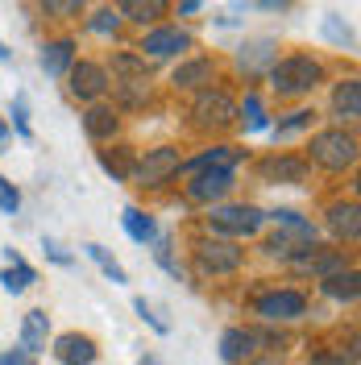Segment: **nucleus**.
<instances>
[{
  "label": "nucleus",
  "instance_id": "f257e3e1",
  "mask_svg": "<svg viewBox=\"0 0 361 365\" xmlns=\"http://www.w3.org/2000/svg\"><path fill=\"white\" fill-rule=\"evenodd\" d=\"M266 75H270V88L278 96H307V91L320 88L324 67L312 54H287V58H274V67Z\"/></svg>",
  "mask_w": 361,
  "mask_h": 365
},
{
  "label": "nucleus",
  "instance_id": "f03ea898",
  "mask_svg": "<svg viewBox=\"0 0 361 365\" xmlns=\"http://www.w3.org/2000/svg\"><path fill=\"white\" fill-rule=\"evenodd\" d=\"M266 225V212L253 204H220L208 207V228L225 241H241V237H253L258 228Z\"/></svg>",
  "mask_w": 361,
  "mask_h": 365
},
{
  "label": "nucleus",
  "instance_id": "7ed1b4c3",
  "mask_svg": "<svg viewBox=\"0 0 361 365\" xmlns=\"http://www.w3.org/2000/svg\"><path fill=\"white\" fill-rule=\"evenodd\" d=\"M312 162L324 170H349L357 162V137L345 129H324L312 137Z\"/></svg>",
  "mask_w": 361,
  "mask_h": 365
},
{
  "label": "nucleus",
  "instance_id": "20e7f679",
  "mask_svg": "<svg viewBox=\"0 0 361 365\" xmlns=\"http://www.w3.org/2000/svg\"><path fill=\"white\" fill-rule=\"evenodd\" d=\"M241 257L245 253L237 250V241L212 237V241H200L195 245V270L200 274H237L241 270Z\"/></svg>",
  "mask_w": 361,
  "mask_h": 365
},
{
  "label": "nucleus",
  "instance_id": "39448f33",
  "mask_svg": "<svg viewBox=\"0 0 361 365\" xmlns=\"http://www.w3.org/2000/svg\"><path fill=\"white\" fill-rule=\"evenodd\" d=\"M191 116H195V125H200V129H228V125L237 120V104L228 100V91L203 88L200 96H195V108H191Z\"/></svg>",
  "mask_w": 361,
  "mask_h": 365
},
{
  "label": "nucleus",
  "instance_id": "423d86ee",
  "mask_svg": "<svg viewBox=\"0 0 361 365\" xmlns=\"http://www.w3.org/2000/svg\"><path fill=\"white\" fill-rule=\"evenodd\" d=\"M67 79H71V83H67L71 96H75V100H83V104H96V100H100L104 91L113 88L108 71L100 67V63H88V58H83V63H71Z\"/></svg>",
  "mask_w": 361,
  "mask_h": 365
},
{
  "label": "nucleus",
  "instance_id": "0eeeda50",
  "mask_svg": "<svg viewBox=\"0 0 361 365\" xmlns=\"http://www.w3.org/2000/svg\"><path fill=\"white\" fill-rule=\"evenodd\" d=\"M179 166H183L179 150H175V145H158V150H150L146 158H137L133 179L141 182V187H162L171 175H179Z\"/></svg>",
  "mask_w": 361,
  "mask_h": 365
},
{
  "label": "nucleus",
  "instance_id": "6e6552de",
  "mask_svg": "<svg viewBox=\"0 0 361 365\" xmlns=\"http://www.w3.org/2000/svg\"><path fill=\"white\" fill-rule=\"evenodd\" d=\"M137 50H141V58H175L183 50H191V34L179 29V25H158L141 38Z\"/></svg>",
  "mask_w": 361,
  "mask_h": 365
},
{
  "label": "nucleus",
  "instance_id": "1a4fd4ad",
  "mask_svg": "<svg viewBox=\"0 0 361 365\" xmlns=\"http://www.w3.org/2000/svg\"><path fill=\"white\" fill-rule=\"evenodd\" d=\"M258 316L266 324H291V319L307 316V299L299 291H270V295L258 299Z\"/></svg>",
  "mask_w": 361,
  "mask_h": 365
},
{
  "label": "nucleus",
  "instance_id": "9d476101",
  "mask_svg": "<svg viewBox=\"0 0 361 365\" xmlns=\"http://www.w3.org/2000/svg\"><path fill=\"white\" fill-rule=\"evenodd\" d=\"M228 191H233V166H208V170H200L187 182V200H195V204L225 200Z\"/></svg>",
  "mask_w": 361,
  "mask_h": 365
},
{
  "label": "nucleus",
  "instance_id": "9b49d317",
  "mask_svg": "<svg viewBox=\"0 0 361 365\" xmlns=\"http://www.w3.org/2000/svg\"><path fill=\"white\" fill-rule=\"evenodd\" d=\"M291 262H295V270H307V274H316V278H328V274L345 270V253L340 250H320V245H303Z\"/></svg>",
  "mask_w": 361,
  "mask_h": 365
},
{
  "label": "nucleus",
  "instance_id": "f8f14e48",
  "mask_svg": "<svg viewBox=\"0 0 361 365\" xmlns=\"http://www.w3.org/2000/svg\"><path fill=\"white\" fill-rule=\"evenodd\" d=\"M274 38H253V42H245L241 50H237V67L245 71V75H266V71L274 67Z\"/></svg>",
  "mask_w": 361,
  "mask_h": 365
},
{
  "label": "nucleus",
  "instance_id": "ddd939ff",
  "mask_svg": "<svg viewBox=\"0 0 361 365\" xmlns=\"http://www.w3.org/2000/svg\"><path fill=\"white\" fill-rule=\"evenodd\" d=\"M328 232L337 241H357L361 237V207L357 200H340V204L328 207Z\"/></svg>",
  "mask_w": 361,
  "mask_h": 365
},
{
  "label": "nucleus",
  "instance_id": "4468645a",
  "mask_svg": "<svg viewBox=\"0 0 361 365\" xmlns=\"http://www.w3.org/2000/svg\"><path fill=\"white\" fill-rule=\"evenodd\" d=\"M75 63V38H54V42L42 46V54H38V67L50 75V79H63Z\"/></svg>",
  "mask_w": 361,
  "mask_h": 365
},
{
  "label": "nucleus",
  "instance_id": "2eb2a0df",
  "mask_svg": "<svg viewBox=\"0 0 361 365\" xmlns=\"http://www.w3.org/2000/svg\"><path fill=\"white\" fill-rule=\"evenodd\" d=\"M54 357L63 365H91L96 361V341L83 336V332H63L54 341Z\"/></svg>",
  "mask_w": 361,
  "mask_h": 365
},
{
  "label": "nucleus",
  "instance_id": "dca6fc26",
  "mask_svg": "<svg viewBox=\"0 0 361 365\" xmlns=\"http://www.w3.org/2000/svg\"><path fill=\"white\" fill-rule=\"evenodd\" d=\"M212 79H216V63L212 58H191V63L175 67V75H171V83L179 91H203Z\"/></svg>",
  "mask_w": 361,
  "mask_h": 365
},
{
  "label": "nucleus",
  "instance_id": "f3484780",
  "mask_svg": "<svg viewBox=\"0 0 361 365\" xmlns=\"http://www.w3.org/2000/svg\"><path fill=\"white\" fill-rule=\"evenodd\" d=\"M171 9V0H121L116 4V17L133 25H158Z\"/></svg>",
  "mask_w": 361,
  "mask_h": 365
},
{
  "label": "nucleus",
  "instance_id": "a211bd4d",
  "mask_svg": "<svg viewBox=\"0 0 361 365\" xmlns=\"http://www.w3.org/2000/svg\"><path fill=\"white\" fill-rule=\"evenodd\" d=\"M116 129H121V116H116V108H108V104H91L88 113H83V133H88L91 141H113Z\"/></svg>",
  "mask_w": 361,
  "mask_h": 365
},
{
  "label": "nucleus",
  "instance_id": "6ab92c4d",
  "mask_svg": "<svg viewBox=\"0 0 361 365\" xmlns=\"http://www.w3.org/2000/svg\"><path fill=\"white\" fill-rule=\"evenodd\" d=\"M262 179L266 182H303L307 179V162L291 158V154H274L262 162Z\"/></svg>",
  "mask_w": 361,
  "mask_h": 365
},
{
  "label": "nucleus",
  "instance_id": "aec40b11",
  "mask_svg": "<svg viewBox=\"0 0 361 365\" xmlns=\"http://www.w3.org/2000/svg\"><path fill=\"white\" fill-rule=\"evenodd\" d=\"M320 287H324V295L337 299V303H357V295H361V274L353 270V266H345V270L320 278Z\"/></svg>",
  "mask_w": 361,
  "mask_h": 365
},
{
  "label": "nucleus",
  "instance_id": "412c9836",
  "mask_svg": "<svg viewBox=\"0 0 361 365\" xmlns=\"http://www.w3.org/2000/svg\"><path fill=\"white\" fill-rule=\"evenodd\" d=\"M332 113L340 116V120H357L361 116V79H340L337 91H332Z\"/></svg>",
  "mask_w": 361,
  "mask_h": 365
},
{
  "label": "nucleus",
  "instance_id": "4be33fe9",
  "mask_svg": "<svg viewBox=\"0 0 361 365\" xmlns=\"http://www.w3.org/2000/svg\"><path fill=\"white\" fill-rule=\"evenodd\" d=\"M46 336H50V316L38 312V307L25 312V319H21V353H42Z\"/></svg>",
  "mask_w": 361,
  "mask_h": 365
},
{
  "label": "nucleus",
  "instance_id": "5701e85b",
  "mask_svg": "<svg viewBox=\"0 0 361 365\" xmlns=\"http://www.w3.org/2000/svg\"><path fill=\"white\" fill-rule=\"evenodd\" d=\"M121 225H125V232L133 237L137 245H154L158 241V225H154V216H146L141 207H125V216H121Z\"/></svg>",
  "mask_w": 361,
  "mask_h": 365
},
{
  "label": "nucleus",
  "instance_id": "b1692460",
  "mask_svg": "<svg viewBox=\"0 0 361 365\" xmlns=\"http://www.w3.org/2000/svg\"><path fill=\"white\" fill-rule=\"evenodd\" d=\"M253 344H258V336L253 332H245V328H228L225 336H220V361H245L249 353H253Z\"/></svg>",
  "mask_w": 361,
  "mask_h": 365
},
{
  "label": "nucleus",
  "instance_id": "393cba45",
  "mask_svg": "<svg viewBox=\"0 0 361 365\" xmlns=\"http://www.w3.org/2000/svg\"><path fill=\"white\" fill-rule=\"evenodd\" d=\"M100 166H104L116 182H129L133 179V170H137V158H133V150H116V154L100 150Z\"/></svg>",
  "mask_w": 361,
  "mask_h": 365
},
{
  "label": "nucleus",
  "instance_id": "a878e982",
  "mask_svg": "<svg viewBox=\"0 0 361 365\" xmlns=\"http://www.w3.org/2000/svg\"><path fill=\"white\" fill-rule=\"evenodd\" d=\"M83 250H88V257L96 262V266H100V270H104V278H108V282H116V287H125V282H129L125 266H121L113 253L104 250V245H96V241H91V245H83Z\"/></svg>",
  "mask_w": 361,
  "mask_h": 365
},
{
  "label": "nucleus",
  "instance_id": "bb28decb",
  "mask_svg": "<svg viewBox=\"0 0 361 365\" xmlns=\"http://www.w3.org/2000/svg\"><path fill=\"white\" fill-rule=\"evenodd\" d=\"M299 245H316V241H303V237H295V232H274L270 241L262 245V250L270 253V257H283V262H291L295 253H299Z\"/></svg>",
  "mask_w": 361,
  "mask_h": 365
},
{
  "label": "nucleus",
  "instance_id": "cd10ccee",
  "mask_svg": "<svg viewBox=\"0 0 361 365\" xmlns=\"http://www.w3.org/2000/svg\"><path fill=\"white\" fill-rule=\"evenodd\" d=\"M113 71L121 75V79H146V75H150L146 58H141V54H133V50H121V54H113Z\"/></svg>",
  "mask_w": 361,
  "mask_h": 365
},
{
  "label": "nucleus",
  "instance_id": "c85d7f7f",
  "mask_svg": "<svg viewBox=\"0 0 361 365\" xmlns=\"http://www.w3.org/2000/svg\"><path fill=\"white\" fill-rule=\"evenodd\" d=\"M29 282H38V274H34V266H9V270L0 274V287L9 291V295H21V291H29Z\"/></svg>",
  "mask_w": 361,
  "mask_h": 365
},
{
  "label": "nucleus",
  "instance_id": "c756f323",
  "mask_svg": "<svg viewBox=\"0 0 361 365\" xmlns=\"http://www.w3.org/2000/svg\"><path fill=\"white\" fill-rule=\"evenodd\" d=\"M237 116L245 120L249 133H262V129H270V116H266V108H262V100H258V96H245V104L237 108Z\"/></svg>",
  "mask_w": 361,
  "mask_h": 365
},
{
  "label": "nucleus",
  "instance_id": "7c9ffc66",
  "mask_svg": "<svg viewBox=\"0 0 361 365\" xmlns=\"http://www.w3.org/2000/svg\"><path fill=\"white\" fill-rule=\"evenodd\" d=\"M324 38H328L332 46H340V50H345V46H349V50L357 46V38H353V29H349V25L340 21L337 13H328V17H324Z\"/></svg>",
  "mask_w": 361,
  "mask_h": 365
},
{
  "label": "nucleus",
  "instance_id": "2f4dec72",
  "mask_svg": "<svg viewBox=\"0 0 361 365\" xmlns=\"http://www.w3.org/2000/svg\"><path fill=\"white\" fill-rule=\"evenodd\" d=\"M228 162H233V150H228V145H216V150L200 154L195 162H183L179 170H191V175H200V170H208V166H228Z\"/></svg>",
  "mask_w": 361,
  "mask_h": 365
},
{
  "label": "nucleus",
  "instance_id": "473e14b6",
  "mask_svg": "<svg viewBox=\"0 0 361 365\" xmlns=\"http://www.w3.org/2000/svg\"><path fill=\"white\" fill-rule=\"evenodd\" d=\"M38 4H42L46 17H54V21H71V17L83 13V0H38Z\"/></svg>",
  "mask_w": 361,
  "mask_h": 365
},
{
  "label": "nucleus",
  "instance_id": "72a5a7b5",
  "mask_svg": "<svg viewBox=\"0 0 361 365\" xmlns=\"http://www.w3.org/2000/svg\"><path fill=\"white\" fill-rule=\"evenodd\" d=\"M312 120H316L312 108H295L287 120H278V125H274V137H291V133H299V129H312Z\"/></svg>",
  "mask_w": 361,
  "mask_h": 365
},
{
  "label": "nucleus",
  "instance_id": "f704fd0d",
  "mask_svg": "<svg viewBox=\"0 0 361 365\" xmlns=\"http://www.w3.org/2000/svg\"><path fill=\"white\" fill-rule=\"evenodd\" d=\"M88 29H91V34H100V38H113L116 29H121L116 9H96V13L88 17Z\"/></svg>",
  "mask_w": 361,
  "mask_h": 365
},
{
  "label": "nucleus",
  "instance_id": "c9c22d12",
  "mask_svg": "<svg viewBox=\"0 0 361 365\" xmlns=\"http://www.w3.org/2000/svg\"><path fill=\"white\" fill-rule=\"evenodd\" d=\"M113 88L121 91L125 104H141V100H150V83H146V79H121V83H113Z\"/></svg>",
  "mask_w": 361,
  "mask_h": 365
},
{
  "label": "nucleus",
  "instance_id": "e433bc0d",
  "mask_svg": "<svg viewBox=\"0 0 361 365\" xmlns=\"http://www.w3.org/2000/svg\"><path fill=\"white\" fill-rule=\"evenodd\" d=\"M17 207H21V195H17V187H13V182L0 175V212H4V216H17Z\"/></svg>",
  "mask_w": 361,
  "mask_h": 365
},
{
  "label": "nucleus",
  "instance_id": "4c0bfd02",
  "mask_svg": "<svg viewBox=\"0 0 361 365\" xmlns=\"http://www.w3.org/2000/svg\"><path fill=\"white\" fill-rule=\"evenodd\" d=\"M13 129L21 137H34V129H29V104H25V96H17L13 100Z\"/></svg>",
  "mask_w": 361,
  "mask_h": 365
},
{
  "label": "nucleus",
  "instance_id": "58836bf2",
  "mask_svg": "<svg viewBox=\"0 0 361 365\" xmlns=\"http://www.w3.org/2000/svg\"><path fill=\"white\" fill-rule=\"evenodd\" d=\"M133 312H137V316H141V319H146V324H150L154 332H162V336H166V324H162V319L154 316V312H150V303H146V299H141V295L133 299Z\"/></svg>",
  "mask_w": 361,
  "mask_h": 365
},
{
  "label": "nucleus",
  "instance_id": "ea45409f",
  "mask_svg": "<svg viewBox=\"0 0 361 365\" xmlns=\"http://www.w3.org/2000/svg\"><path fill=\"white\" fill-rule=\"evenodd\" d=\"M307 365H357V361H349L345 353H328V349H324V353H312Z\"/></svg>",
  "mask_w": 361,
  "mask_h": 365
},
{
  "label": "nucleus",
  "instance_id": "a19ab883",
  "mask_svg": "<svg viewBox=\"0 0 361 365\" xmlns=\"http://www.w3.org/2000/svg\"><path fill=\"white\" fill-rule=\"evenodd\" d=\"M42 250H46V257H50L54 266H71V253H63L54 241H42Z\"/></svg>",
  "mask_w": 361,
  "mask_h": 365
},
{
  "label": "nucleus",
  "instance_id": "79ce46f5",
  "mask_svg": "<svg viewBox=\"0 0 361 365\" xmlns=\"http://www.w3.org/2000/svg\"><path fill=\"white\" fill-rule=\"evenodd\" d=\"M0 365H29V353L13 349V353H0Z\"/></svg>",
  "mask_w": 361,
  "mask_h": 365
},
{
  "label": "nucleus",
  "instance_id": "37998d69",
  "mask_svg": "<svg viewBox=\"0 0 361 365\" xmlns=\"http://www.w3.org/2000/svg\"><path fill=\"white\" fill-rule=\"evenodd\" d=\"M249 4H258V9H270V13H278V9H291V0H249Z\"/></svg>",
  "mask_w": 361,
  "mask_h": 365
},
{
  "label": "nucleus",
  "instance_id": "c03bdc74",
  "mask_svg": "<svg viewBox=\"0 0 361 365\" xmlns=\"http://www.w3.org/2000/svg\"><path fill=\"white\" fill-rule=\"evenodd\" d=\"M195 9H200V0H183V4H179V13H183V17H187V13H195Z\"/></svg>",
  "mask_w": 361,
  "mask_h": 365
},
{
  "label": "nucleus",
  "instance_id": "a18cd8bd",
  "mask_svg": "<svg viewBox=\"0 0 361 365\" xmlns=\"http://www.w3.org/2000/svg\"><path fill=\"white\" fill-rule=\"evenodd\" d=\"M137 365H162V361H158V357H141Z\"/></svg>",
  "mask_w": 361,
  "mask_h": 365
},
{
  "label": "nucleus",
  "instance_id": "49530a36",
  "mask_svg": "<svg viewBox=\"0 0 361 365\" xmlns=\"http://www.w3.org/2000/svg\"><path fill=\"white\" fill-rule=\"evenodd\" d=\"M0 63H9V46L0 42Z\"/></svg>",
  "mask_w": 361,
  "mask_h": 365
},
{
  "label": "nucleus",
  "instance_id": "de8ad7c7",
  "mask_svg": "<svg viewBox=\"0 0 361 365\" xmlns=\"http://www.w3.org/2000/svg\"><path fill=\"white\" fill-rule=\"evenodd\" d=\"M4 137H9V129H4V125H0V145H4Z\"/></svg>",
  "mask_w": 361,
  "mask_h": 365
},
{
  "label": "nucleus",
  "instance_id": "09e8293b",
  "mask_svg": "<svg viewBox=\"0 0 361 365\" xmlns=\"http://www.w3.org/2000/svg\"><path fill=\"white\" fill-rule=\"evenodd\" d=\"M266 365H283V361H278V357H270V361H266Z\"/></svg>",
  "mask_w": 361,
  "mask_h": 365
}]
</instances>
